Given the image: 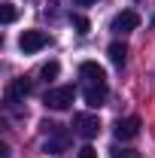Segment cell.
I'll return each instance as SVG.
<instances>
[{"label":"cell","mask_w":155,"mask_h":158,"mask_svg":"<svg viewBox=\"0 0 155 158\" xmlns=\"http://www.w3.org/2000/svg\"><path fill=\"white\" fill-rule=\"evenodd\" d=\"M43 128H46V134H49V137L43 140V149L52 152V155H61V152L70 146V134H67L61 125H55V122H43Z\"/></svg>","instance_id":"obj_1"},{"label":"cell","mask_w":155,"mask_h":158,"mask_svg":"<svg viewBox=\"0 0 155 158\" xmlns=\"http://www.w3.org/2000/svg\"><path fill=\"white\" fill-rule=\"evenodd\" d=\"M73 98H76V88L73 85H58V88H49L43 94V103L49 110H70L73 106Z\"/></svg>","instance_id":"obj_2"},{"label":"cell","mask_w":155,"mask_h":158,"mask_svg":"<svg viewBox=\"0 0 155 158\" xmlns=\"http://www.w3.org/2000/svg\"><path fill=\"white\" fill-rule=\"evenodd\" d=\"M73 131H76L82 140H94L100 134V118L94 113H76L73 116Z\"/></svg>","instance_id":"obj_3"},{"label":"cell","mask_w":155,"mask_h":158,"mask_svg":"<svg viewBox=\"0 0 155 158\" xmlns=\"http://www.w3.org/2000/svg\"><path fill=\"white\" fill-rule=\"evenodd\" d=\"M46 43H49V37H46L43 31H21L19 49L24 52V55H34V52H40V49H46Z\"/></svg>","instance_id":"obj_4"},{"label":"cell","mask_w":155,"mask_h":158,"mask_svg":"<svg viewBox=\"0 0 155 158\" xmlns=\"http://www.w3.org/2000/svg\"><path fill=\"white\" fill-rule=\"evenodd\" d=\"M107 82H85V91H82V98H85V103L91 106V110H97V106H103L107 103Z\"/></svg>","instance_id":"obj_5"},{"label":"cell","mask_w":155,"mask_h":158,"mask_svg":"<svg viewBox=\"0 0 155 158\" xmlns=\"http://www.w3.org/2000/svg\"><path fill=\"white\" fill-rule=\"evenodd\" d=\"M140 27V15H137L134 9H125V12H119L113 24H110V31L113 34H128V31H137Z\"/></svg>","instance_id":"obj_6"},{"label":"cell","mask_w":155,"mask_h":158,"mask_svg":"<svg viewBox=\"0 0 155 158\" xmlns=\"http://www.w3.org/2000/svg\"><path fill=\"white\" fill-rule=\"evenodd\" d=\"M27 94H31V79H24V76L12 79V82L6 85V100H9V103H19V100H24Z\"/></svg>","instance_id":"obj_7"},{"label":"cell","mask_w":155,"mask_h":158,"mask_svg":"<svg viewBox=\"0 0 155 158\" xmlns=\"http://www.w3.org/2000/svg\"><path fill=\"white\" fill-rule=\"evenodd\" d=\"M137 134H140V118L137 116H128V118L116 122V137L119 140H134Z\"/></svg>","instance_id":"obj_8"},{"label":"cell","mask_w":155,"mask_h":158,"mask_svg":"<svg viewBox=\"0 0 155 158\" xmlns=\"http://www.w3.org/2000/svg\"><path fill=\"white\" fill-rule=\"evenodd\" d=\"M79 76L85 79V82H107L103 67H100V64H94V61H82V64H79Z\"/></svg>","instance_id":"obj_9"},{"label":"cell","mask_w":155,"mask_h":158,"mask_svg":"<svg viewBox=\"0 0 155 158\" xmlns=\"http://www.w3.org/2000/svg\"><path fill=\"white\" fill-rule=\"evenodd\" d=\"M107 55H110V61H113L116 67H125V61H128V46H125V43H110Z\"/></svg>","instance_id":"obj_10"},{"label":"cell","mask_w":155,"mask_h":158,"mask_svg":"<svg viewBox=\"0 0 155 158\" xmlns=\"http://www.w3.org/2000/svg\"><path fill=\"white\" fill-rule=\"evenodd\" d=\"M58 73H61V64H58V61H49V64H43V67H40V76L46 79V82L58 79Z\"/></svg>","instance_id":"obj_11"},{"label":"cell","mask_w":155,"mask_h":158,"mask_svg":"<svg viewBox=\"0 0 155 158\" xmlns=\"http://www.w3.org/2000/svg\"><path fill=\"white\" fill-rule=\"evenodd\" d=\"M15 19H19V9H15V3H3V6H0V21H3V24H12Z\"/></svg>","instance_id":"obj_12"},{"label":"cell","mask_w":155,"mask_h":158,"mask_svg":"<svg viewBox=\"0 0 155 158\" xmlns=\"http://www.w3.org/2000/svg\"><path fill=\"white\" fill-rule=\"evenodd\" d=\"M70 19H73V24H76V31L79 34H88V27H91V24H88V19H85V15H70Z\"/></svg>","instance_id":"obj_13"},{"label":"cell","mask_w":155,"mask_h":158,"mask_svg":"<svg viewBox=\"0 0 155 158\" xmlns=\"http://www.w3.org/2000/svg\"><path fill=\"white\" fill-rule=\"evenodd\" d=\"M76 158H97V149H94V146H82Z\"/></svg>","instance_id":"obj_14"},{"label":"cell","mask_w":155,"mask_h":158,"mask_svg":"<svg viewBox=\"0 0 155 158\" xmlns=\"http://www.w3.org/2000/svg\"><path fill=\"white\" fill-rule=\"evenodd\" d=\"M116 158H140V152H131V149H122V152H116Z\"/></svg>","instance_id":"obj_15"},{"label":"cell","mask_w":155,"mask_h":158,"mask_svg":"<svg viewBox=\"0 0 155 158\" xmlns=\"http://www.w3.org/2000/svg\"><path fill=\"white\" fill-rule=\"evenodd\" d=\"M0 158H9V146L6 143H0Z\"/></svg>","instance_id":"obj_16"},{"label":"cell","mask_w":155,"mask_h":158,"mask_svg":"<svg viewBox=\"0 0 155 158\" xmlns=\"http://www.w3.org/2000/svg\"><path fill=\"white\" fill-rule=\"evenodd\" d=\"M73 3H76V6H91L94 0H73Z\"/></svg>","instance_id":"obj_17"}]
</instances>
